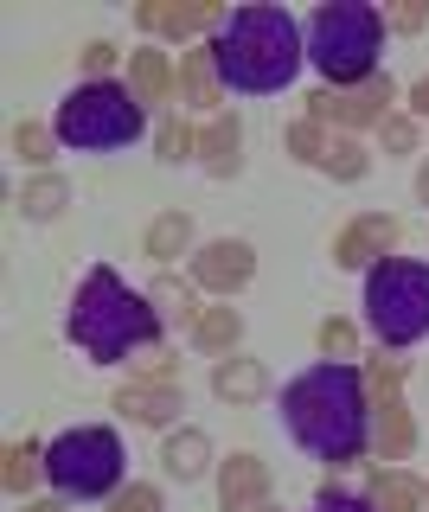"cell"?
I'll use <instances>...</instances> for the list:
<instances>
[{"label": "cell", "instance_id": "6da1fadb", "mask_svg": "<svg viewBox=\"0 0 429 512\" xmlns=\"http://www.w3.org/2000/svg\"><path fill=\"white\" fill-rule=\"evenodd\" d=\"M282 429L327 468H353L372 455V378L359 365H308L282 384Z\"/></svg>", "mask_w": 429, "mask_h": 512}, {"label": "cell", "instance_id": "7a4b0ae2", "mask_svg": "<svg viewBox=\"0 0 429 512\" xmlns=\"http://www.w3.org/2000/svg\"><path fill=\"white\" fill-rule=\"evenodd\" d=\"M65 333L90 365H129V359L161 352L167 327H161V314H154L148 288H129L109 263H97V269H84V282H77V295H71Z\"/></svg>", "mask_w": 429, "mask_h": 512}, {"label": "cell", "instance_id": "3957f363", "mask_svg": "<svg viewBox=\"0 0 429 512\" xmlns=\"http://www.w3.org/2000/svg\"><path fill=\"white\" fill-rule=\"evenodd\" d=\"M212 58H218L225 90L276 96L308 64V39H301V20L289 7H231L225 26L212 32Z\"/></svg>", "mask_w": 429, "mask_h": 512}, {"label": "cell", "instance_id": "277c9868", "mask_svg": "<svg viewBox=\"0 0 429 512\" xmlns=\"http://www.w3.org/2000/svg\"><path fill=\"white\" fill-rule=\"evenodd\" d=\"M385 7H365V0H327L301 20L308 39V64L327 77V90H353L365 77H378V52H385Z\"/></svg>", "mask_w": 429, "mask_h": 512}, {"label": "cell", "instance_id": "5b68a950", "mask_svg": "<svg viewBox=\"0 0 429 512\" xmlns=\"http://www.w3.org/2000/svg\"><path fill=\"white\" fill-rule=\"evenodd\" d=\"M58 141L77 154H116V148H129V141L148 135V103L129 90V84H77L65 103H58Z\"/></svg>", "mask_w": 429, "mask_h": 512}, {"label": "cell", "instance_id": "8992f818", "mask_svg": "<svg viewBox=\"0 0 429 512\" xmlns=\"http://www.w3.org/2000/svg\"><path fill=\"white\" fill-rule=\"evenodd\" d=\"M122 474H129V455L109 423H77L45 442V480L58 500H116Z\"/></svg>", "mask_w": 429, "mask_h": 512}, {"label": "cell", "instance_id": "52a82bcc", "mask_svg": "<svg viewBox=\"0 0 429 512\" xmlns=\"http://www.w3.org/2000/svg\"><path fill=\"white\" fill-rule=\"evenodd\" d=\"M365 327L385 352H404L429 333V263L417 256H385L365 269Z\"/></svg>", "mask_w": 429, "mask_h": 512}, {"label": "cell", "instance_id": "ba28073f", "mask_svg": "<svg viewBox=\"0 0 429 512\" xmlns=\"http://www.w3.org/2000/svg\"><path fill=\"white\" fill-rule=\"evenodd\" d=\"M397 77L391 71H378V77H365V84H353V90H314L308 96V122H321V128H333V135H359V128H385L391 116H397Z\"/></svg>", "mask_w": 429, "mask_h": 512}, {"label": "cell", "instance_id": "9c48e42d", "mask_svg": "<svg viewBox=\"0 0 429 512\" xmlns=\"http://www.w3.org/2000/svg\"><path fill=\"white\" fill-rule=\"evenodd\" d=\"M186 282L199 288V295H244L250 282H257V244L250 237H212V244L193 250V263H186Z\"/></svg>", "mask_w": 429, "mask_h": 512}, {"label": "cell", "instance_id": "30bf717a", "mask_svg": "<svg viewBox=\"0 0 429 512\" xmlns=\"http://www.w3.org/2000/svg\"><path fill=\"white\" fill-rule=\"evenodd\" d=\"M397 237H404V218H391V212H359L340 237H333V269H359V276H365V269H378V263L397 250Z\"/></svg>", "mask_w": 429, "mask_h": 512}, {"label": "cell", "instance_id": "8fae6325", "mask_svg": "<svg viewBox=\"0 0 429 512\" xmlns=\"http://www.w3.org/2000/svg\"><path fill=\"white\" fill-rule=\"evenodd\" d=\"M135 26L148 32V39L193 45L199 32H218V26H225V7H199V0H141V7H135Z\"/></svg>", "mask_w": 429, "mask_h": 512}, {"label": "cell", "instance_id": "7c38bea8", "mask_svg": "<svg viewBox=\"0 0 429 512\" xmlns=\"http://www.w3.org/2000/svg\"><path fill=\"white\" fill-rule=\"evenodd\" d=\"M116 410L141 429H180V410H186V384L180 378H129L116 391Z\"/></svg>", "mask_w": 429, "mask_h": 512}, {"label": "cell", "instance_id": "4fadbf2b", "mask_svg": "<svg viewBox=\"0 0 429 512\" xmlns=\"http://www.w3.org/2000/svg\"><path fill=\"white\" fill-rule=\"evenodd\" d=\"M269 493H276V480H269V461L263 455H231V461H218V506L225 512H263L269 506Z\"/></svg>", "mask_w": 429, "mask_h": 512}, {"label": "cell", "instance_id": "5bb4252c", "mask_svg": "<svg viewBox=\"0 0 429 512\" xmlns=\"http://www.w3.org/2000/svg\"><path fill=\"white\" fill-rule=\"evenodd\" d=\"M193 250H199V224L186 205H167V212H154V224L141 231V256H148L154 269H173L186 256L193 263Z\"/></svg>", "mask_w": 429, "mask_h": 512}, {"label": "cell", "instance_id": "9a60e30c", "mask_svg": "<svg viewBox=\"0 0 429 512\" xmlns=\"http://www.w3.org/2000/svg\"><path fill=\"white\" fill-rule=\"evenodd\" d=\"M199 167L212 173V180H237V173H244V122H237L231 109H218V116L199 122Z\"/></svg>", "mask_w": 429, "mask_h": 512}, {"label": "cell", "instance_id": "2e32d148", "mask_svg": "<svg viewBox=\"0 0 429 512\" xmlns=\"http://www.w3.org/2000/svg\"><path fill=\"white\" fill-rule=\"evenodd\" d=\"M212 397L231 410L244 404H263L269 397V365L250 359V352H231V359H212Z\"/></svg>", "mask_w": 429, "mask_h": 512}, {"label": "cell", "instance_id": "e0dca14e", "mask_svg": "<svg viewBox=\"0 0 429 512\" xmlns=\"http://www.w3.org/2000/svg\"><path fill=\"white\" fill-rule=\"evenodd\" d=\"M212 461H218V448H212V436H205L199 423H180V429H167V442H161V468H167V480L193 487V480H205V474H212Z\"/></svg>", "mask_w": 429, "mask_h": 512}, {"label": "cell", "instance_id": "ac0fdd59", "mask_svg": "<svg viewBox=\"0 0 429 512\" xmlns=\"http://www.w3.org/2000/svg\"><path fill=\"white\" fill-rule=\"evenodd\" d=\"M180 103H186V109H205V116H218V103H225V77H218L212 39H205V45H186V52H180Z\"/></svg>", "mask_w": 429, "mask_h": 512}, {"label": "cell", "instance_id": "d6986e66", "mask_svg": "<svg viewBox=\"0 0 429 512\" xmlns=\"http://www.w3.org/2000/svg\"><path fill=\"white\" fill-rule=\"evenodd\" d=\"M129 90L141 103H180V71L161 45H135L129 52Z\"/></svg>", "mask_w": 429, "mask_h": 512}, {"label": "cell", "instance_id": "ffe728a7", "mask_svg": "<svg viewBox=\"0 0 429 512\" xmlns=\"http://www.w3.org/2000/svg\"><path fill=\"white\" fill-rule=\"evenodd\" d=\"M148 301H154V314H161V327L167 333H193L199 327V288L193 282H180V276H173V269H161V276H154L148 282Z\"/></svg>", "mask_w": 429, "mask_h": 512}, {"label": "cell", "instance_id": "44dd1931", "mask_svg": "<svg viewBox=\"0 0 429 512\" xmlns=\"http://www.w3.org/2000/svg\"><path fill=\"white\" fill-rule=\"evenodd\" d=\"M71 205V180L65 173H33L20 192H13V212H20L26 224H58Z\"/></svg>", "mask_w": 429, "mask_h": 512}, {"label": "cell", "instance_id": "7402d4cb", "mask_svg": "<svg viewBox=\"0 0 429 512\" xmlns=\"http://www.w3.org/2000/svg\"><path fill=\"white\" fill-rule=\"evenodd\" d=\"M365 500H372V512H429V487L404 468H378Z\"/></svg>", "mask_w": 429, "mask_h": 512}, {"label": "cell", "instance_id": "603a6c76", "mask_svg": "<svg viewBox=\"0 0 429 512\" xmlns=\"http://www.w3.org/2000/svg\"><path fill=\"white\" fill-rule=\"evenodd\" d=\"M193 346L212 352V359H231V352L244 346V314H237L231 301H225V308H205L199 327H193Z\"/></svg>", "mask_w": 429, "mask_h": 512}, {"label": "cell", "instance_id": "cb8c5ba5", "mask_svg": "<svg viewBox=\"0 0 429 512\" xmlns=\"http://www.w3.org/2000/svg\"><path fill=\"white\" fill-rule=\"evenodd\" d=\"M45 474V442H7V468H0V487L13 493V500H26L33 493V480Z\"/></svg>", "mask_w": 429, "mask_h": 512}, {"label": "cell", "instance_id": "d4e9b609", "mask_svg": "<svg viewBox=\"0 0 429 512\" xmlns=\"http://www.w3.org/2000/svg\"><path fill=\"white\" fill-rule=\"evenodd\" d=\"M321 173L327 180H340V186H359L365 173H372V154H365V141L359 135H333V148L321 160Z\"/></svg>", "mask_w": 429, "mask_h": 512}, {"label": "cell", "instance_id": "484cf974", "mask_svg": "<svg viewBox=\"0 0 429 512\" xmlns=\"http://www.w3.org/2000/svg\"><path fill=\"white\" fill-rule=\"evenodd\" d=\"M58 148H65V141H58L52 122H20V128H13V154H20L26 167H39V173H52L45 160H52Z\"/></svg>", "mask_w": 429, "mask_h": 512}, {"label": "cell", "instance_id": "4316f807", "mask_svg": "<svg viewBox=\"0 0 429 512\" xmlns=\"http://www.w3.org/2000/svg\"><path fill=\"white\" fill-rule=\"evenodd\" d=\"M154 160H161V167H186V160H199V128H186L180 116H167L161 135H154Z\"/></svg>", "mask_w": 429, "mask_h": 512}, {"label": "cell", "instance_id": "83f0119b", "mask_svg": "<svg viewBox=\"0 0 429 512\" xmlns=\"http://www.w3.org/2000/svg\"><path fill=\"white\" fill-rule=\"evenodd\" d=\"M314 346H321V359H333V365H359V327L340 320V314L314 327Z\"/></svg>", "mask_w": 429, "mask_h": 512}, {"label": "cell", "instance_id": "f1b7e54d", "mask_svg": "<svg viewBox=\"0 0 429 512\" xmlns=\"http://www.w3.org/2000/svg\"><path fill=\"white\" fill-rule=\"evenodd\" d=\"M327 148H333V128L308 122V116H301V122L289 128V154H295V160H308V167H321V160H327Z\"/></svg>", "mask_w": 429, "mask_h": 512}, {"label": "cell", "instance_id": "f546056e", "mask_svg": "<svg viewBox=\"0 0 429 512\" xmlns=\"http://www.w3.org/2000/svg\"><path fill=\"white\" fill-rule=\"evenodd\" d=\"M378 148H385V154H417L423 148V122L410 116V109H397V116L378 128Z\"/></svg>", "mask_w": 429, "mask_h": 512}, {"label": "cell", "instance_id": "4dcf8cb0", "mask_svg": "<svg viewBox=\"0 0 429 512\" xmlns=\"http://www.w3.org/2000/svg\"><path fill=\"white\" fill-rule=\"evenodd\" d=\"M116 58H122V45H116V39H90L84 52H77V64H84V84H109Z\"/></svg>", "mask_w": 429, "mask_h": 512}, {"label": "cell", "instance_id": "1f68e13d", "mask_svg": "<svg viewBox=\"0 0 429 512\" xmlns=\"http://www.w3.org/2000/svg\"><path fill=\"white\" fill-rule=\"evenodd\" d=\"M161 506L167 500H161V487H154V480H129V487L109 500V512H161Z\"/></svg>", "mask_w": 429, "mask_h": 512}, {"label": "cell", "instance_id": "d6a6232c", "mask_svg": "<svg viewBox=\"0 0 429 512\" xmlns=\"http://www.w3.org/2000/svg\"><path fill=\"white\" fill-rule=\"evenodd\" d=\"M385 26L404 32V39H410V32H423L429 26V0H391V7H385Z\"/></svg>", "mask_w": 429, "mask_h": 512}, {"label": "cell", "instance_id": "836d02e7", "mask_svg": "<svg viewBox=\"0 0 429 512\" xmlns=\"http://www.w3.org/2000/svg\"><path fill=\"white\" fill-rule=\"evenodd\" d=\"M308 512H372V500L365 493H340V487H321L314 493V506Z\"/></svg>", "mask_w": 429, "mask_h": 512}, {"label": "cell", "instance_id": "e575fe53", "mask_svg": "<svg viewBox=\"0 0 429 512\" xmlns=\"http://www.w3.org/2000/svg\"><path fill=\"white\" fill-rule=\"evenodd\" d=\"M404 103H410V116H417V122H429V77H417V84L404 90Z\"/></svg>", "mask_w": 429, "mask_h": 512}, {"label": "cell", "instance_id": "d590c367", "mask_svg": "<svg viewBox=\"0 0 429 512\" xmlns=\"http://www.w3.org/2000/svg\"><path fill=\"white\" fill-rule=\"evenodd\" d=\"M26 512H71V500H26Z\"/></svg>", "mask_w": 429, "mask_h": 512}, {"label": "cell", "instance_id": "8d00e7d4", "mask_svg": "<svg viewBox=\"0 0 429 512\" xmlns=\"http://www.w3.org/2000/svg\"><path fill=\"white\" fill-rule=\"evenodd\" d=\"M417 199L429 205V154H423V167H417Z\"/></svg>", "mask_w": 429, "mask_h": 512}, {"label": "cell", "instance_id": "74e56055", "mask_svg": "<svg viewBox=\"0 0 429 512\" xmlns=\"http://www.w3.org/2000/svg\"><path fill=\"white\" fill-rule=\"evenodd\" d=\"M263 512H276V500H269V506H263Z\"/></svg>", "mask_w": 429, "mask_h": 512}]
</instances>
